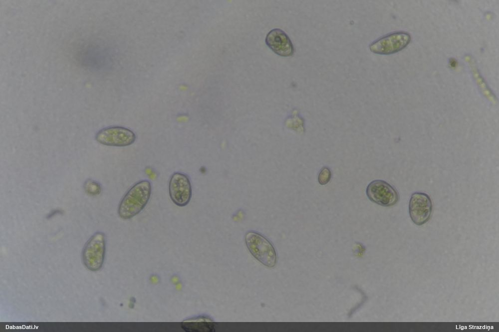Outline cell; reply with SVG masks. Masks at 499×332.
Masks as SVG:
<instances>
[{
    "label": "cell",
    "mask_w": 499,
    "mask_h": 332,
    "mask_svg": "<svg viewBox=\"0 0 499 332\" xmlns=\"http://www.w3.org/2000/svg\"><path fill=\"white\" fill-rule=\"evenodd\" d=\"M152 193V185L147 180L138 181L124 194L118 207L120 218L129 220L139 214L148 204Z\"/></svg>",
    "instance_id": "6da1fadb"
},
{
    "label": "cell",
    "mask_w": 499,
    "mask_h": 332,
    "mask_svg": "<svg viewBox=\"0 0 499 332\" xmlns=\"http://www.w3.org/2000/svg\"><path fill=\"white\" fill-rule=\"evenodd\" d=\"M245 241L249 251L258 261L268 268L275 266L277 262L275 249L265 236L250 230L246 232Z\"/></svg>",
    "instance_id": "7a4b0ae2"
},
{
    "label": "cell",
    "mask_w": 499,
    "mask_h": 332,
    "mask_svg": "<svg viewBox=\"0 0 499 332\" xmlns=\"http://www.w3.org/2000/svg\"><path fill=\"white\" fill-rule=\"evenodd\" d=\"M106 237L101 231L94 233L85 244L82 252V260L89 270L97 271L102 267L105 257Z\"/></svg>",
    "instance_id": "3957f363"
},
{
    "label": "cell",
    "mask_w": 499,
    "mask_h": 332,
    "mask_svg": "<svg viewBox=\"0 0 499 332\" xmlns=\"http://www.w3.org/2000/svg\"><path fill=\"white\" fill-rule=\"evenodd\" d=\"M410 34L406 31H399L390 33L373 41L369 46L370 50L374 53L389 55L401 51L410 42Z\"/></svg>",
    "instance_id": "277c9868"
},
{
    "label": "cell",
    "mask_w": 499,
    "mask_h": 332,
    "mask_svg": "<svg viewBox=\"0 0 499 332\" xmlns=\"http://www.w3.org/2000/svg\"><path fill=\"white\" fill-rule=\"evenodd\" d=\"M136 138L131 129L121 126H111L103 128L95 136L96 141L104 145L124 147L132 144Z\"/></svg>",
    "instance_id": "5b68a950"
},
{
    "label": "cell",
    "mask_w": 499,
    "mask_h": 332,
    "mask_svg": "<svg viewBox=\"0 0 499 332\" xmlns=\"http://www.w3.org/2000/svg\"><path fill=\"white\" fill-rule=\"evenodd\" d=\"M168 190L171 201L177 206L185 207L191 201L192 185L189 177L184 173L176 172L171 176Z\"/></svg>",
    "instance_id": "8992f818"
},
{
    "label": "cell",
    "mask_w": 499,
    "mask_h": 332,
    "mask_svg": "<svg viewBox=\"0 0 499 332\" xmlns=\"http://www.w3.org/2000/svg\"><path fill=\"white\" fill-rule=\"evenodd\" d=\"M366 193L370 201L383 207L392 206L399 199L397 190L388 182L381 180L371 182L366 188Z\"/></svg>",
    "instance_id": "52a82bcc"
},
{
    "label": "cell",
    "mask_w": 499,
    "mask_h": 332,
    "mask_svg": "<svg viewBox=\"0 0 499 332\" xmlns=\"http://www.w3.org/2000/svg\"><path fill=\"white\" fill-rule=\"evenodd\" d=\"M432 212V201L428 194L417 192L411 195L409 203V213L415 224L421 225L426 223L430 219Z\"/></svg>",
    "instance_id": "ba28073f"
},
{
    "label": "cell",
    "mask_w": 499,
    "mask_h": 332,
    "mask_svg": "<svg viewBox=\"0 0 499 332\" xmlns=\"http://www.w3.org/2000/svg\"><path fill=\"white\" fill-rule=\"evenodd\" d=\"M265 42L270 49L279 56L288 57L293 54V45L290 38L280 29L271 30L266 35Z\"/></svg>",
    "instance_id": "9c48e42d"
},
{
    "label": "cell",
    "mask_w": 499,
    "mask_h": 332,
    "mask_svg": "<svg viewBox=\"0 0 499 332\" xmlns=\"http://www.w3.org/2000/svg\"><path fill=\"white\" fill-rule=\"evenodd\" d=\"M215 327L214 321L204 316L189 318L181 323V328L187 332H213Z\"/></svg>",
    "instance_id": "30bf717a"
},
{
    "label": "cell",
    "mask_w": 499,
    "mask_h": 332,
    "mask_svg": "<svg viewBox=\"0 0 499 332\" xmlns=\"http://www.w3.org/2000/svg\"><path fill=\"white\" fill-rule=\"evenodd\" d=\"M84 188L85 192L88 194L93 196L98 195L101 191V187L100 184L92 180L86 181L84 184Z\"/></svg>",
    "instance_id": "8fae6325"
},
{
    "label": "cell",
    "mask_w": 499,
    "mask_h": 332,
    "mask_svg": "<svg viewBox=\"0 0 499 332\" xmlns=\"http://www.w3.org/2000/svg\"><path fill=\"white\" fill-rule=\"evenodd\" d=\"M331 173L328 167H323L320 171L318 180L321 185H325L328 183L331 179Z\"/></svg>",
    "instance_id": "7c38bea8"
}]
</instances>
